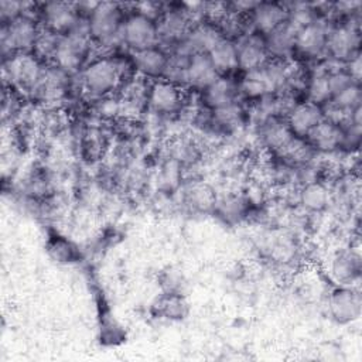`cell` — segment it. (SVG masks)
I'll return each mask as SVG.
<instances>
[{
    "label": "cell",
    "mask_w": 362,
    "mask_h": 362,
    "mask_svg": "<svg viewBox=\"0 0 362 362\" xmlns=\"http://www.w3.org/2000/svg\"><path fill=\"white\" fill-rule=\"evenodd\" d=\"M315 150L303 137L294 136L280 151L276 154L288 165H304L313 161Z\"/></svg>",
    "instance_id": "22"
},
{
    "label": "cell",
    "mask_w": 362,
    "mask_h": 362,
    "mask_svg": "<svg viewBox=\"0 0 362 362\" xmlns=\"http://www.w3.org/2000/svg\"><path fill=\"white\" fill-rule=\"evenodd\" d=\"M287 20V8L279 3H257L252 10V25L257 34L267 35Z\"/></svg>",
    "instance_id": "12"
},
{
    "label": "cell",
    "mask_w": 362,
    "mask_h": 362,
    "mask_svg": "<svg viewBox=\"0 0 362 362\" xmlns=\"http://www.w3.org/2000/svg\"><path fill=\"white\" fill-rule=\"evenodd\" d=\"M127 68H134V65L122 58H99L83 69L82 81L92 95L106 96L120 85Z\"/></svg>",
    "instance_id": "1"
},
{
    "label": "cell",
    "mask_w": 362,
    "mask_h": 362,
    "mask_svg": "<svg viewBox=\"0 0 362 362\" xmlns=\"http://www.w3.org/2000/svg\"><path fill=\"white\" fill-rule=\"evenodd\" d=\"M189 202L198 209H209L215 204V197L212 189L206 185H194L189 189Z\"/></svg>",
    "instance_id": "27"
},
{
    "label": "cell",
    "mask_w": 362,
    "mask_h": 362,
    "mask_svg": "<svg viewBox=\"0 0 362 362\" xmlns=\"http://www.w3.org/2000/svg\"><path fill=\"white\" fill-rule=\"evenodd\" d=\"M331 106L337 107L344 113H351L354 109L361 106V88L359 83H352L329 100Z\"/></svg>",
    "instance_id": "26"
},
{
    "label": "cell",
    "mask_w": 362,
    "mask_h": 362,
    "mask_svg": "<svg viewBox=\"0 0 362 362\" xmlns=\"http://www.w3.org/2000/svg\"><path fill=\"white\" fill-rule=\"evenodd\" d=\"M168 57L163 49L151 47L133 54V65L144 76H163Z\"/></svg>",
    "instance_id": "19"
},
{
    "label": "cell",
    "mask_w": 362,
    "mask_h": 362,
    "mask_svg": "<svg viewBox=\"0 0 362 362\" xmlns=\"http://www.w3.org/2000/svg\"><path fill=\"white\" fill-rule=\"evenodd\" d=\"M328 31V25L322 20L317 18L297 31L294 48L307 57H318L325 51Z\"/></svg>",
    "instance_id": "9"
},
{
    "label": "cell",
    "mask_w": 362,
    "mask_h": 362,
    "mask_svg": "<svg viewBox=\"0 0 362 362\" xmlns=\"http://www.w3.org/2000/svg\"><path fill=\"white\" fill-rule=\"evenodd\" d=\"M359 30L355 24L345 23L328 31L325 51L337 61H349L358 54Z\"/></svg>",
    "instance_id": "6"
},
{
    "label": "cell",
    "mask_w": 362,
    "mask_h": 362,
    "mask_svg": "<svg viewBox=\"0 0 362 362\" xmlns=\"http://www.w3.org/2000/svg\"><path fill=\"white\" fill-rule=\"evenodd\" d=\"M324 119L321 106L313 102L296 103L287 115V124L294 136L305 137Z\"/></svg>",
    "instance_id": "11"
},
{
    "label": "cell",
    "mask_w": 362,
    "mask_h": 362,
    "mask_svg": "<svg viewBox=\"0 0 362 362\" xmlns=\"http://www.w3.org/2000/svg\"><path fill=\"white\" fill-rule=\"evenodd\" d=\"M219 74L215 71L208 54L191 55L187 64L185 85L194 88H208Z\"/></svg>",
    "instance_id": "14"
},
{
    "label": "cell",
    "mask_w": 362,
    "mask_h": 362,
    "mask_svg": "<svg viewBox=\"0 0 362 362\" xmlns=\"http://www.w3.org/2000/svg\"><path fill=\"white\" fill-rule=\"evenodd\" d=\"M240 113H242L240 107L236 103H233V105H229L225 107L215 109L214 119L221 126L232 127V126H236L238 122L240 120Z\"/></svg>",
    "instance_id": "28"
},
{
    "label": "cell",
    "mask_w": 362,
    "mask_h": 362,
    "mask_svg": "<svg viewBox=\"0 0 362 362\" xmlns=\"http://www.w3.org/2000/svg\"><path fill=\"white\" fill-rule=\"evenodd\" d=\"M328 307L337 321H352L361 314V294L349 287H338L331 293Z\"/></svg>",
    "instance_id": "8"
},
{
    "label": "cell",
    "mask_w": 362,
    "mask_h": 362,
    "mask_svg": "<svg viewBox=\"0 0 362 362\" xmlns=\"http://www.w3.org/2000/svg\"><path fill=\"white\" fill-rule=\"evenodd\" d=\"M40 31L34 18L28 14H21L17 18L4 23L1 28V48L3 52L27 51L35 47Z\"/></svg>",
    "instance_id": "3"
},
{
    "label": "cell",
    "mask_w": 362,
    "mask_h": 362,
    "mask_svg": "<svg viewBox=\"0 0 362 362\" xmlns=\"http://www.w3.org/2000/svg\"><path fill=\"white\" fill-rule=\"evenodd\" d=\"M72 4L68 3H47L44 7V18L48 30L55 33H68L78 20Z\"/></svg>",
    "instance_id": "16"
},
{
    "label": "cell",
    "mask_w": 362,
    "mask_h": 362,
    "mask_svg": "<svg viewBox=\"0 0 362 362\" xmlns=\"http://www.w3.org/2000/svg\"><path fill=\"white\" fill-rule=\"evenodd\" d=\"M147 100L157 113H174L182 103L181 88L165 79L157 81L150 86Z\"/></svg>",
    "instance_id": "10"
},
{
    "label": "cell",
    "mask_w": 362,
    "mask_h": 362,
    "mask_svg": "<svg viewBox=\"0 0 362 362\" xmlns=\"http://www.w3.org/2000/svg\"><path fill=\"white\" fill-rule=\"evenodd\" d=\"M296 34L297 31L286 20L272 33L264 35L267 52L276 57V59H281L283 57H287L288 54H291V51L296 47Z\"/></svg>",
    "instance_id": "18"
},
{
    "label": "cell",
    "mask_w": 362,
    "mask_h": 362,
    "mask_svg": "<svg viewBox=\"0 0 362 362\" xmlns=\"http://www.w3.org/2000/svg\"><path fill=\"white\" fill-rule=\"evenodd\" d=\"M359 256L354 252H341L331 262V274L341 284H348L359 274Z\"/></svg>",
    "instance_id": "23"
},
{
    "label": "cell",
    "mask_w": 362,
    "mask_h": 362,
    "mask_svg": "<svg viewBox=\"0 0 362 362\" xmlns=\"http://www.w3.org/2000/svg\"><path fill=\"white\" fill-rule=\"evenodd\" d=\"M238 92L239 89L230 79L218 76L208 88H205V100L214 109L225 107L236 103Z\"/></svg>",
    "instance_id": "21"
},
{
    "label": "cell",
    "mask_w": 362,
    "mask_h": 362,
    "mask_svg": "<svg viewBox=\"0 0 362 362\" xmlns=\"http://www.w3.org/2000/svg\"><path fill=\"white\" fill-rule=\"evenodd\" d=\"M260 137L266 147L277 153L294 137V134L290 130L287 120L283 122L277 116H272L262 122Z\"/></svg>",
    "instance_id": "17"
},
{
    "label": "cell",
    "mask_w": 362,
    "mask_h": 362,
    "mask_svg": "<svg viewBox=\"0 0 362 362\" xmlns=\"http://www.w3.org/2000/svg\"><path fill=\"white\" fill-rule=\"evenodd\" d=\"M238 48V66L246 72L262 68L269 61V52L266 48L264 37L260 34H247L243 37Z\"/></svg>",
    "instance_id": "7"
},
{
    "label": "cell",
    "mask_w": 362,
    "mask_h": 362,
    "mask_svg": "<svg viewBox=\"0 0 362 362\" xmlns=\"http://www.w3.org/2000/svg\"><path fill=\"white\" fill-rule=\"evenodd\" d=\"M298 201L305 209L311 212H321L329 204V191L320 181L308 182L304 184V187L298 192Z\"/></svg>",
    "instance_id": "24"
},
{
    "label": "cell",
    "mask_w": 362,
    "mask_h": 362,
    "mask_svg": "<svg viewBox=\"0 0 362 362\" xmlns=\"http://www.w3.org/2000/svg\"><path fill=\"white\" fill-rule=\"evenodd\" d=\"M328 82H329V89H331L332 96H335L337 93H339L341 90H344L349 85L358 83L351 78V75L346 71H339V69L328 72Z\"/></svg>",
    "instance_id": "29"
},
{
    "label": "cell",
    "mask_w": 362,
    "mask_h": 362,
    "mask_svg": "<svg viewBox=\"0 0 362 362\" xmlns=\"http://www.w3.org/2000/svg\"><path fill=\"white\" fill-rule=\"evenodd\" d=\"M122 40L134 52L156 47L158 42L157 24L154 20L140 13H134L123 23Z\"/></svg>",
    "instance_id": "4"
},
{
    "label": "cell",
    "mask_w": 362,
    "mask_h": 362,
    "mask_svg": "<svg viewBox=\"0 0 362 362\" xmlns=\"http://www.w3.org/2000/svg\"><path fill=\"white\" fill-rule=\"evenodd\" d=\"M90 35L103 45H112L122 40V10L116 3H96L89 14Z\"/></svg>",
    "instance_id": "2"
},
{
    "label": "cell",
    "mask_w": 362,
    "mask_h": 362,
    "mask_svg": "<svg viewBox=\"0 0 362 362\" xmlns=\"http://www.w3.org/2000/svg\"><path fill=\"white\" fill-rule=\"evenodd\" d=\"M4 74L8 75L13 83L27 90H35L42 78L44 68L40 65V61L37 58L20 54L11 57L4 64Z\"/></svg>",
    "instance_id": "5"
},
{
    "label": "cell",
    "mask_w": 362,
    "mask_h": 362,
    "mask_svg": "<svg viewBox=\"0 0 362 362\" xmlns=\"http://www.w3.org/2000/svg\"><path fill=\"white\" fill-rule=\"evenodd\" d=\"M346 72L351 75V78L359 83L361 81V74H362V62H361V55L356 54L354 58L348 61V69Z\"/></svg>",
    "instance_id": "30"
},
{
    "label": "cell",
    "mask_w": 362,
    "mask_h": 362,
    "mask_svg": "<svg viewBox=\"0 0 362 362\" xmlns=\"http://www.w3.org/2000/svg\"><path fill=\"white\" fill-rule=\"evenodd\" d=\"M189 25L188 10H171L167 11L157 24L158 30V41H181L187 33Z\"/></svg>",
    "instance_id": "15"
},
{
    "label": "cell",
    "mask_w": 362,
    "mask_h": 362,
    "mask_svg": "<svg viewBox=\"0 0 362 362\" xmlns=\"http://www.w3.org/2000/svg\"><path fill=\"white\" fill-rule=\"evenodd\" d=\"M208 57L218 74H229L238 66V48L232 40L221 38L208 52Z\"/></svg>",
    "instance_id": "20"
},
{
    "label": "cell",
    "mask_w": 362,
    "mask_h": 362,
    "mask_svg": "<svg viewBox=\"0 0 362 362\" xmlns=\"http://www.w3.org/2000/svg\"><path fill=\"white\" fill-rule=\"evenodd\" d=\"M342 134L344 127L337 124L331 120L322 119L310 133H308V143L317 151L329 153L341 147L342 144Z\"/></svg>",
    "instance_id": "13"
},
{
    "label": "cell",
    "mask_w": 362,
    "mask_h": 362,
    "mask_svg": "<svg viewBox=\"0 0 362 362\" xmlns=\"http://www.w3.org/2000/svg\"><path fill=\"white\" fill-rule=\"evenodd\" d=\"M307 95H308V102H313L318 106L331 100L332 95H331V89H329L327 71L315 72L310 78V81L307 83Z\"/></svg>",
    "instance_id": "25"
}]
</instances>
